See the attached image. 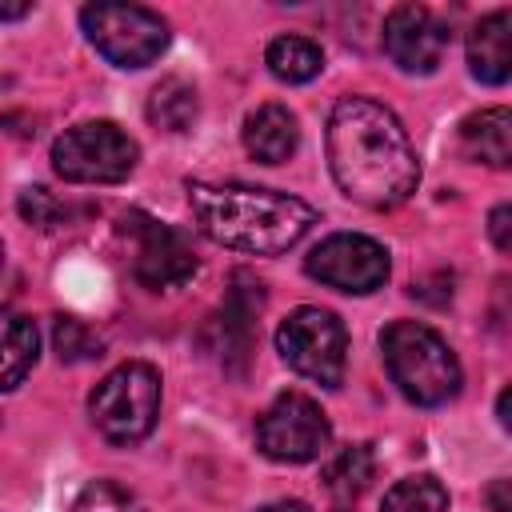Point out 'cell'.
Segmentation results:
<instances>
[{
    "label": "cell",
    "instance_id": "cell-1",
    "mask_svg": "<svg viewBox=\"0 0 512 512\" xmlns=\"http://www.w3.org/2000/svg\"><path fill=\"white\" fill-rule=\"evenodd\" d=\"M328 168L340 192L364 208H396L420 184L416 148L392 108L344 96L328 116Z\"/></svg>",
    "mask_w": 512,
    "mask_h": 512
},
{
    "label": "cell",
    "instance_id": "cell-2",
    "mask_svg": "<svg viewBox=\"0 0 512 512\" xmlns=\"http://www.w3.org/2000/svg\"><path fill=\"white\" fill-rule=\"evenodd\" d=\"M188 204L200 232L224 248L276 256L308 236L316 224V208L300 196L252 184H188Z\"/></svg>",
    "mask_w": 512,
    "mask_h": 512
},
{
    "label": "cell",
    "instance_id": "cell-3",
    "mask_svg": "<svg viewBox=\"0 0 512 512\" xmlns=\"http://www.w3.org/2000/svg\"><path fill=\"white\" fill-rule=\"evenodd\" d=\"M384 364L392 384L424 408H436L460 392V360L448 340L420 320H392L380 332Z\"/></svg>",
    "mask_w": 512,
    "mask_h": 512
},
{
    "label": "cell",
    "instance_id": "cell-4",
    "mask_svg": "<svg viewBox=\"0 0 512 512\" xmlns=\"http://www.w3.org/2000/svg\"><path fill=\"white\" fill-rule=\"evenodd\" d=\"M88 416L96 432L112 444L144 440L160 416V372L144 360H128L112 368L88 396Z\"/></svg>",
    "mask_w": 512,
    "mask_h": 512
},
{
    "label": "cell",
    "instance_id": "cell-5",
    "mask_svg": "<svg viewBox=\"0 0 512 512\" xmlns=\"http://www.w3.org/2000/svg\"><path fill=\"white\" fill-rule=\"evenodd\" d=\"M88 44L116 68H148L168 48V24L144 4H88L80 8Z\"/></svg>",
    "mask_w": 512,
    "mask_h": 512
},
{
    "label": "cell",
    "instance_id": "cell-6",
    "mask_svg": "<svg viewBox=\"0 0 512 512\" xmlns=\"http://www.w3.org/2000/svg\"><path fill=\"white\" fill-rule=\"evenodd\" d=\"M276 348L284 364L324 388H336L344 380V360H348V332L336 312L328 308H296L280 320L276 328Z\"/></svg>",
    "mask_w": 512,
    "mask_h": 512
},
{
    "label": "cell",
    "instance_id": "cell-7",
    "mask_svg": "<svg viewBox=\"0 0 512 512\" xmlns=\"http://www.w3.org/2000/svg\"><path fill=\"white\" fill-rule=\"evenodd\" d=\"M136 156V140L112 120L76 124L52 144V168L72 184H116L136 168Z\"/></svg>",
    "mask_w": 512,
    "mask_h": 512
},
{
    "label": "cell",
    "instance_id": "cell-8",
    "mask_svg": "<svg viewBox=\"0 0 512 512\" xmlns=\"http://www.w3.org/2000/svg\"><path fill=\"white\" fill-rule=\"evenodd\" d=\"M332 440L328 416L320 412V404L304 392H284L276 396L260 420H256V444L268 460L280 464H308L316 460Z\"/></svg>",
    "mask_w": 512,
    "mask_h": 512
},
{
    "label": "cell",
    "instance_id": "cell-9",
    "mask_svg": "<svg viewBox=\"0 0 512 512\" xmlns=\"http://www.w3.org/2000/svg\"><path fill=\"white\" fill-rule=\"evenodd\" d=\"M308 276L336 288V292H376L388 280V252L384 244H376L372 236L360 232H336L328 240H320L308 260H304Z\"/></svg>",
    "mask_w": 512,
    "mask_h": 512
},
{
    "label": "cell",
    "instance_id": "cell-10",
    "mask_svg": "<svg viewBox=\"0 0 512 512\" xmlns=\"http://www.w3.org/2000/svg\"><path fill=\"white\" fill-rule=\"evenodd\" d=\"M124 224H132V232H136V264L132 268L144 288H176L196 272V252L184 232H176L172 224L148 220L140 212H132Z\"/></svg>",
    "mask_w": 512,
    "mask_h": 512
},
{
    "label": "cell",
    "instance_id": "cell-11",
    "mask_svg": "<svg viewBox=\"0 0 512 512\" xmlns=\"http://www.w3.org/2000/svg\"><path fill=\"white\" fill-rule=\"evenodd\" d=\"M448 32L424 4H396L384 20V52L392 56L396 68L404 72H436L444 60Z\"/></svg>",
    "mask_w": 512,
    "mask_h": 512
},
{
    "label": "cell",
    "instance_id": "cell-12",
    "mask_svg": "<svg viewBox=\"0 0 512 512\" xmlns=\"http://www.w3.org/2000/svg\"><path fill=\"white\" fill-rule=\"evenodd\" d=\"M468 68L480 84H504L512 76V12L496 8L468 32Z\"/></svg>",
    "mask_w": 512,
    "mask_h": 512
},
{
    "label": "cell",
    "instance_id": "cell-13",
    "mask_svg": "<svg viewBox=\"0 0 512 512\" xmlns=\"http://www.w3.org/2000/svg\"><path fill=\"white\" fill-rule=\"evenodd\" d=\"M300 144L296 116L284 104H260L244 120V148L260 164H284Z\"/></svg>",
    "mask_w": 512,
    "mask_h": 512
},
{
    "label": "cell",
    "instance_id": "cell-14",
    "mask_svg": "<svg viewBox=\"0 0 512 512\" xmlns=\"http://www.w3.org/2000/svg\"><path fill=\"white\" fill-rule=\"evenodd\" d=\"M460 148L464 156L488 164V168H508L512 160V116L508 108H480L460 124Z\"/></svg>",
    "mask_w": 512,
    "mask_h": 512
},
{
    "label": "cell",
    "instance_id": "cell-15",
    "mask_svg": "<svg viewBox=\"0 0 512 512\" xmlns=\"http://www.w3.org/2000/svg\"><path fill=\"white\" fill-rule=\"evenodd\" d=\"M36 352H40V336H36V324L20 312H0V392L16 388L32 364H36Z\"/></svg>",
    "mask_w": 512,
    "mask_h": 512
},
{
    "label": "cell",
    "instance_id": "cell-16",
    "mask_svg": "<svg viewBox=\"0 0 512 512\" xmlns=\"http://www.w3.org/2000/svg\"><path fill=\"white\" fill-rule=\"evenodd\" d=\"M256 312H260V292H256V296L244 292V288H232V292H228L224 312L212 320V328L220 332L216 352H220L224 364H228V360H236V364L248 360V352H252V320H256Z\"/></svg>",
    "mask_w": 512,
    "mask_h": 512
},
{
    "label": "cell",
    "instance_id": "cell-17",
    "mask_svg": "<svg viewBox=\"0 0 512 512\" xmlns=\"http://www.w3.org/2000/svg\"><path fill=\"white\" fill-rule=\"evenodd\" d=\"M264 60H268V72L284 84H308L324 68V52L308 36H276L268 44Z\"/></svg>",
    "mask_w": 512,
    "mask_h": 512
},
{
    "label": "cell",
    "instance_id": "cell-18",
    "mask_svg": "<svg viewBox=\"0 0 512 512\" xmlns=\"http://www.w3.org/2000/svg\"><path fill=\"white\" fill-rule=\"evenodd\" d=\"M148 120L164 132H184L196 120V88L180 76H164L148 96Z\"/></svg>",
    "mask_w": 512,
    "mask_h": 512
},
{
    "label": "cell",
    "instance_id": "cell-19",
    "mask_svg": "<svg viewBox=\"0 0 512 512\" xmlns=\"http://www.w3.org/2000/svg\"><path fill=\"white\" fill-rule=\"evenodd\" d=\"M372 472H376L372 448H368V444H348V448H340V452L328 460V468H324V488H328L336 500H352V496H360V492L368 488Z\"/></svg>",
    "mask_w": 512,
    "mask_h": 512
},
{
    "label": "cell",
    "instance_id": "cell-20",
    "mask_svg": "<svg viewBox=\"0 0 512 512\" xmlns=\"http://www.w3.org/2000/svg\"><path fill=\"white\" fill-rule=\"evenodd\" d=\"M448 492L436 476H404L388 488L380 512H444Z\"/></svg>",
    "mask_w": 512,
    "mask_h": 512
},
{
    "label": "cell",
    "instance_id": "cell-21",
    "mask_svg": "<svg viewBox=\"0 0 512 512\" xmlns=\"http://www.w3.org/2000/svg\"><path fill=\"white\" fill-rule=\"evenodd\" d=\"M72 512H140V500H136L128 488L112 484V480H92V484L76 496Z\"/></svg>",
    "mask_w": 512,
    "mask_h": 512
},
{
    "label": "cell",
    "instance_id": "cell-22",
    "mask_svg": "<svg viewBox=\"0 0 512 512\" xmlns=\"http://www.w3.org/2000/svg\"><path fill=\"white\" fill-rule=\"evenodd\" d=\"M52 340H56L60 360H92V356H100V348H104L100 336H96L88 324L72 320V316H60V320H56Z\"/></svg>",
    "mask_w": 512,
    "mask_h": 512
},
{
    "label": "cell",
    "instance_id": "cell-23",
    "mask_svg": "<svg viewBox=\"0 0 512 512\" xmlns=\"http://www.w3.org/2000/svg\"><path fill=\"white\" fill-rule=\"evenodd\" d=\"M20 216L28 220V224H36V228H56L60 220H64V204L48 192V188H24L20 192Z\"/></svg>",
    "mask_w": 512,
    "mask_h": 512
},
{
    "label": "cell",
    "instance_id": "cell-24",
    "mask_svg": "<svg viewBox=\"0 0 512 512\" xmlns=\"http://www.w3.org/2000/svg\"><path fill=\"white\" fill-rule=\"evenodd\" d=\"M488 236H492V244H496L500 252L512 248V208H508V204H496V208H492V216H488Z\"/></svg>",
    "mask_w": 512,
    "mask_h": 512
},
{
    "label": "cell",
    "instance_id": "cell-25",
    "mask_svg": "<svg viewBox=\"0 0 512 512\" xmlns=\"http://www.w3.org/2000/svg\"><path fill=\"white\" fill-rule=\"evenodd\" d=\"M488 500H492V512H512V504H508V480H496L492 492H488Z\"/></svg>",
    "mask_w": 512,
    "mask_h": 512
},
{
    "label": "cell",
    "instance_id": "cell-26",
    "mask_svg": "<svg viewBox=\"0 0 512 512\" xmlns=\"http://www.w3.org/2000/svg\"><path fill=\"white\" fill-rule=\"evenodd\" d=\"M256 512H312L304 500H272V504H264V508H256Z\"/></svg>",
    "mask_w": 512,
    "mask_h": 512
},
{
    "label": "cell",
    "instance_id": "cell-27",
    "mask_svg": "<svg viewBox=\"0 0 512 512\" xmlns=\"http://www.w3.org/2000/svg\"><path fill=\"white\" fill-rule=\"evenodd\" d=\"M28 12H32V4H0V20H20Z\"/></svg>",
    "mask_w": 512,
    "mask_h": 512
},
{
    "label": "cell",
    "instance_id": "cell-28",
    "mask_svg": "<svg viewBox=\"0 0 512 512\" xmlns=\"http://www.w3.org/2000/svg\"><path fill=\"white\" fill-rule=\"evenodd\" d=\"M0 272H4V244H0Z\"/></svg>",
    "mask_w": 512,
    "mask_h": 512
}]
</instances>
